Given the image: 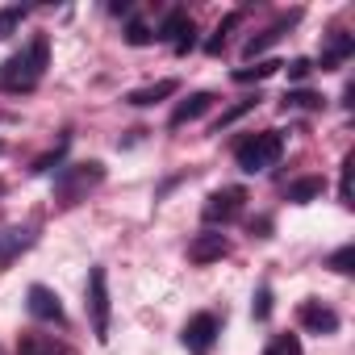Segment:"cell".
Returning a JSON list of instances; mask_svg holds the SVG:
<instances>
[{
    "label": "cell",
    "instance_id": "1",
    "mask_svg": "<svg viewBox=\"0 0 355 355\" xmlns=\"http://www.w3.org/2000/svg\"><path fill=\"white\" fill-rule=\"evenodd\" d=\"M46 67H51V38L38 34L30 46H21L17 55L0 63V92H34L42 84Z\"/></svg>",
    "mask_w": 355,
    "mask_h": 355
},
{
    "label": "cell",
    "instance_id": "2",
    "mask_svg": "<svg viewBox=\"0 0 355 355\" xmlns=\"http://www.w3.org/2000/svg\"><path fill=\"white\" fill-rule=\"evenodd\" d=\"M101 180H105V163H96V159H88V163H67V167H59V175H55V197H59L63 205H80Z\"/></svg>",
    "mask_w": 355,
    "mask_h": 355
},
{
    "label": "cell",
    "instance_id": "3",
    "mask_svg": "<svg viewBox=\"0 0 355 355\" xmlns=\"http://www.w3.org/2000/svg\"><path fill=\"white\" fill-rule=\"evenodd\" d=\"M284 155V138H280V130H259V134H251V138H243L239 146H234V159H239V167L243 171H268V167H276V159Z\"/></svg>",
    "mask_w": 355,
    "mask_h": 355
},
{
    "label": "cell",
    "instance_id": "4",
    "mask_svg": "<svg viewBox=\"0 0 355 355\" xmlns=\"http://www.w3.org/2000/svg\"><path fill=\"white\" fill-rule=\"evenodd\" d=\"M84 305H88V322L92 334L101 343H109V322H113V301H109V272L92 268L88 272V288H84Z\"/></svg>",
    "mask_w": 355,
    "mask_h": 355
},
{
    "label": "cell",
    "instance_id": "5",
    "mask_svg": "<svg viewBox=\"0 0 355 355\" xmlns=\"http://www.w3.org/2000/svg\"><path fill=\"white\" fill-rule=\"evenodd\" d=\"M243 205H247V193L243 189H218V193L205 197L201 218H205V226H226V222H234L243 214Z\"/></svg>",
    "mask_w": 355,
    "mask_h": 355
},
{
    "label": "cell",
    "instance_id": "6",
    "mask_svg": "<svg viewBox=\"0 0 355 355\" xmlns=\"http://www.w3.org/2000/svg\"><path fill=\"white\" fill-rule=\"evenodd\" d=\"M159 42H171L175 46V55H189L193 51V13L189 9H167V17L159 21V34H155Z\"/></svg>",
    "mask_w": 355,
    "mask_h": 355
},
{
    "label": "cell",
    "instance_id": "7",
    "mask_svg": "<svg viewBox=\"0 0 355 355\" xmlns=\"http://www.w3.org/2000/svg\"><path fill=\"white\" fill-rule=\"evenodd\" d=\"M34 243H38L34 226H5V230H0V272L13 268V263L34 247Z\"/></svg>",
    "mask_w": 355,
    "mask_h": 355
},
{
    "label": "cell",
    "instance_id": "8",
    "mask_svg": "<svg viewBox=\"0 0 355 355\" xmlns=\"http://www.w3.org/2000/svg\"><path fill=\"white\" fill-rule=\"evenodd\" d=\"M218 334H222V322H218V313H197V318H189V326H184V347L189 351H209L214 343H218Z\"/></svg>",
    "mask_w": 355,
    "mask_h": 355
},
{
    "label": "cell",
    "instance_id": "9",
    "mask_svg": "<svg viewBox=\"0 0 355 355\" xmlns=\"http://www.w3.org/2000/svg\"><path fill=\"white\" fill-rule=\"evenodd\" d=\"M297 322H301L309 334H334V330H338V313H334L330 305H322L318 297L301 301V309H297Z\"/></svg>",
    "mask_w": 355,
    "mask_h": 355
},
{
    "label": "cell",
    "instance_id": "10",
    "mask_svg": "<svg viewBox=\"0 0 355 355\" xmlns=\"http://www.w3.org/2000/svg\"><path fill=\"white\" fill-rule=\"evenodd\" d=\"M26 309H30L38 322H63V301H59V293L46 288V284H30V293H26Z\"/></svg>",
    "mask_w": 355,
    "mask_h": 355
},
{
    "label": "cell",
    "instance_id": "11",
    "mask_svg": "<svg viewBox=\"0 0 355 355\" xmlns=\"http://www.w3.org/2000/svg\"><path fill=\"white\" fill-rule=\"evenodd\" d=\"M222 255H230L226 234L205 230V234H197V239L189 243V259H193V263H214V259H222Z\"/></svg>",
    "mask_w": 355,
    "mask_h": 355
},
{
    "label": "cell",
    "instance_id": "12",
    "mask_svg": "<svg viewBox=\"0 0 355 355\" xmlns=\"http://www.w3.org/2000/svg\"><path fill=\"white\" fill-rule=\"evenodd\" d=\"M209 105H214V96L209 92H193V96H184L180 105L171 109V117H167V125L171 130H180V125H189V121H197V117H205L209 113Z\"/></svg>",
    "mask_w": 355,
    "mask_h": 355
},
{
    "label": "cell",
    "instance_id": "13",
    "mask_svg": "<svg viewBox=\"0 0 355 355\" xmlns=\"http://www.w3.org/2000/svg\"><path fill=\"white\" fill-rule=\"evenodd\" d=\"M17 355H71V347L59 343L55 334H34V330H26V334L17 338Z\"/></svg>",
    "mask_w": 355,
    "mask_h": 355
},
{
    "label": "cell",
    "instance_id": "14",
    "mask_svg": "<svg viewBox=\"0 0 355 355\" xmlns=\"http://www.w3.org/2000/svg\"><path fill=\"white\" fill-rule=\"evenodd\" d=\"M175 92H180V84H175V80H155V84H146V88L125 92V105L146 109V105H159V101H167V96H175Z\"/></svg>",
    "mask_w": 355,
    "mask_h": 355
},
{
    "label": "cell",
    "instance_id": "15",
    "mask_svg": "<svg viewBox=\"0 0 355 355\" xmlns=\"http://www.w3.org/2000/svg\"><path fill=\"white\" fill-rule=\"evenodd\" d=\"M351 55H355V38H351L347 30H334V34H330V42H326V51H322V59H318V67H322V71H330V67L347 63Z\"/></svg>",
    "mask_w": 355,
    "mask_h": 355
},
{
    "label": "cell",
    "instance_id": "16",
    "mask_svg": "<svg viewBox=\"0 0 355 355\" xmlns=\"http://www.w3.org/2000/svg\"><path fill=\"white\" fill-rule=\"evenodd\" d=\"M297 17H301V13H297V9H293V13H288V17H280V21H276V26H268V30H263V34H255V38H251V42H247V51H243V55H247V59H255V55H263V51H268V46H276V42H280V38H284V30H288V26H293V21H297Z\"/></svg>",
    "mask_w": 355,
    "mask_h": 355
},
{
    "label": "cell",
    "instance_id": "17",
    "mask_svg": "<svg viewBox=\"0 0 355 355\" xmlns=\"http://www.w3.org/2000/svg\"><path fill=\"white\" fill-rule=\"evenodd\" d=\"M322 193H326V180H322V175H301V180L288 184V201H293V205H309V201H318Z\"/></svg>",
    "mask_w": 355,
    "mask_h": 355
},
{
    "label": "cell",
    "instance_id": "18",
    "mask_svg": "<svg viewBox=\"0 0 355 355\" xmlns=\"http://www.w3.org/2000/svg\"><path fill=\"white\" fill-rule=\"evenodd\" d=\"M276 67H284V63H276V59H263V63H255V67H239V71H234V84H259V80L276 76Z\"/></svg>",
    "mask_w": 355,
    "mask_h": 355
},
{
    "label": "cell",
    "instance_id": "19",
    "mask_svg": "<svg viewBox=\"0 0 355 355\" xmlns=\"http://www.w3.org/2000/svg\"><path fill=\"white\" fill-rule=\"evenodd\" d=\"M280 105H284V109H322L326 101H322L318 92H309V88H293V92H284Z\"/></svg>",
    "mask_w": 355,
    "mask_h": 355
},
{
    "label": "cell",
    "instance_id": "20",
    "mask_svg": "<svg viewBox=\"0 0 355 355\" xmlns=\"http://www.w3.org/2000/svg\"><path fill=\"white\" fill-rule=\"evenodd\" d=\"M326 268H334L338 276H351V272H355V243H343V247L326 259Z\"/></svg>",
    "mask_w": 355,
    "mask_h": 355
},
{
    "label": "cell",
    "instance_id": "21",
    "mask_svg": "<svg viewBox=\"0 0 355 355\" xmlns=\"http://www.w3.org/2000/svg\"><path fill=\"white\" fill-rule=\"evenodd\" d=\"M263 355H301V338L297 334H272V343L263 347Z\"/></svg>",
    "mask_w": 355,
    "mask_h": 355
},
{
    "label": "cell",
    "instance_id": "22",
    "mask_svg": "<svg viewBox=\"0 0 355 355\" xmlns=\"http://www.w3.org/2000/svg\"><path fill=\"white\" fill-rule=\"evenodd\" d=\"M239 21H243V13H230V17H226V21H222L218 30H214V38L205 42V51H209V55H222V46H226V34H230V30H234Z\"/></svg>",
    "mask_w": 355,
    "mask_h": 355
},
{
    "label": "cell",
    "instance_id": "23",
    "mask_svg": "<svg viewBox=\"0 0 355 355\" xmlns=\"http://www.w3.org/2000/svg\"><path fill=\"white\" fill-rule=\"evenodd\" d=\"M255 105H259V96H251V101H239V105H230V109H226V113H222V117H218V121H214V130H218V134H222V130H226V125H230V121H239V117H243V113H251V109H255Z\"/></svg>",
    "mask_w": 355,
    "mask_h": 355
},
{
    "label": "cell",
    "instance_id": "24",
    "mask_svg": "<svg viewBox=\"0 0 355 355\" xmlns=\"http://www.w3.org/2000/svg\"><path fill=\"white\" fill-rule=\"evenodd\" d=\"M21 17H26V9H0V38H9V34H17V26H21Z\"/></svg>",
    "mask_w": 355,
    "mask_h": 355
},
{
    "label": "cell",
    "instance_id": "25",
    "mask_svg": "<svg viewBox=\"0 0 355 355\" xmlns=\"http://www.w3.org/2000/svg\"><path fill=\"white\" fill-rule=\"evenodd\" d=\"M63 150H67V138H59V146H55V150H46L42 159H34V167H30V171H34V175H42V171H51V167H55V163L63 159Z\"/></svg>",
    "mask_w": 355,
    "mask_h": 355
},
{
    "label": "cell",
    "instance_id": "26",
    "mask_svg": "<svg viewBox=\"0 0 355 355\" xmlns=\"http://www.w3.org/2000/svg\"><path fill=\"white\" fill-rule=\"evenodd\" d=\"M125 42H130V46H150V42H155V34H150L142 21H130V26H125Z\"/></svg>",
    "mask_w": 355,
    "mask_h": 355
},
{
    "label": "cell",
    "instance_id": "27",
    "mask_svg": "<svg viewBox=\"0 0 355 355\" xmlns=\"http://www.w3.org/2000/svg\"><path fill=\"white\" fill-rule=\"evenodd\" d=\"M251 313H255L259 322L272 313V284H259V293H255V301H251Z\"/></svg>",
    "mask_w": 355,
    "mask_h": 355
},
{
    "label": "cell",
    "instance_id": "28",
    "mask_svg": "<svg viewBox=\"0 0 355 355\" xmlns=\"http://www.w3.org/2000/svg\"><path fill=\"white\" fill-rule=\"evenodd\" d=\"M351 167H355V155H347L343 171H338V197H343V205H351Z\"/></svg>",
    "mask_w": 355,
    "mask_h": 355
},
{
    "label": "cell",
    "instance_id": "29",
    "mask_svg": "<svg viewBox=\"0 0 355 355\" xmlns=\"http://www.w3.org/2000/svg\"><path fill=\"white\" fill-rule=\"evenodd\" d=\"M309 71H313V63H309V59H293V63H288V76H293V80H305Z\"/></svg>",
    "mask_w": 355,
    "mask_h": 355
},
{
    "label": "cell",
    "instance_id": "30",
    "mask_svg": "<svg viewBox=\"0 0 355 355\" xmlns=\"http://www.w3.org/2000/svg\"><path fill=\"white\" fill-rule=\"evenodd\" d=\"M0 155H5V142H0Z\"/></svg>",
    "mask_w": 355,
    "mask_h": 355
},
{
    "label": "cell",
    "instance_id": "31",
    "mask_svg": "<svg viewBox=\"0 0 355 355\" xmlns=\"http://www.w3.org/2000/svg\"><path fill=\"white\" fill-rule=\"evenodd\" d=\"M0 193H5V184H0Z\"/></svg>",
    "mask_w": 355,
    "mask_h": 355
}]
</instances>
